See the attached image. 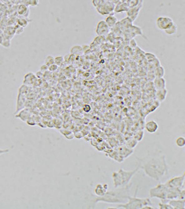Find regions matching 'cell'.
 <instances>
[{
  "label": "cell",
  "mask_w": 185,
  "mask_h": 209,
  "mask_svg": "<svg viewBox=\"0 0 185 209\" xmlns=\"http://www.w3.org/2000/svg\"><path fill=\"white\" fill-rule=\"evenodd\" d=\"M136 158L139 169H141L147 177L155 181H160L168 173L169 166L166 156L162 151L156 149L149 152L142 157L137 156Z\"/></svg>",
  "instance_id": "cell-1"
},
{
  "label": "cell",
  "mask_w": 185,
  "mask_h": 209,
  "mask_svg": "<svg viewBox=\"0 0 185 209\" xmlns=\"http://www.w3.org/2000/svg\"><path fill=\"white\" fill-rule=\"evenodd\" d=\"M132 183L115 188L111 191H108L102 196H96L90 194V205L88 208L94 209L98 202H106L110 204H123L125 203L128 196H130V190L132 187Z\"/></svg>",
  "instance_id": "cell-2"
},
{
  "label": "cell",
  "mask_w": 185,
  "mask_h": 209,
  "mask_svg": "<svg viewBox=\"0 0 185 209\" xmlns=\"http://www.w3.org/2000/svg\"><path fill=\"white\" fill-rule=\"evenodd\" d=\"M139 168L137 167L131 171H127L123 168H120L118 171L114 172L112 173V179L113 186L115 187H119L128 185L130 183L132 177L137 173Z\"/></svg>",
  "instance_id": "cell-3"
},
{
  "label": "cell",
  "mask_w": 185,
  "mask_h": 209,
  "mask_svg": "<svg viewBox=\"0 0 185 209\" xmlns=\"http://www.w3.org/2000/svg\"><path fill=\"white\" fill-rule=\"evenodd\" d=\"M151 198H139L136 196H128V200L125 203L120 204L116 207V209H141L147 205L152 206Z\"/></svg>",
  "instance_id": "cell-4"
},
{
  "label": "cell",
  "mask_w": 185,
  "mask_h": 209,
  "mask_svg": "<svg viewBox=\"0 0 185 209\" xmlns=\"http://www.w3.org/2000/svg\"><path fill=\"white\" fill-rule=\"evenodd\" d=\"M167 187L165 183H159L157 186L151 187L149 189V194L150 198H156L161 201H166Z\"/></svg>",
  "instance_id": "cell-5"
},
{
  "label": "cell",
  "mask_w": 185,
  "mask_h": 209,
  "mask_svg": "<svg viewBox=\"0 0 185 209\" xmlns=\"http://www.w3.org/2000/svg\"><path fill=\"white\" fill-rule=\"evenodd\" d=\"M185 173L181 175L174 177L169 179L165 183V185L168 187H176V188H184L183 186L185 185Z\"/></svg>",
  "instance_id": "cell-6"
},
{
  "label": "cell",
  "mask_w": 185,
  "mask_h": 209,
  "mask_svg": "<svg viewBox=\"0 0 185 209\" xmlns=\"http://www.w3.org/2000/svg\"><path fill=\"white\" fill-rule=\"evenodd\" d=\"M115 9V4L109 1H103L101 4H100L98 6L96 7L97 11L99 14L104 16L108 15L114 11Z\"/></svg>",
  "instance_id": "cell-7"
},
{
  "label": "cell",
  "mask_w": 185,
  "mask_h": 209,
  "mask_svg": "<svg viewBox=\"0 0 185 209\" xmlns=\"http://www.w3.org/2000/svg\"><path fill=\"white\" fill-rule=\"evenodd\" d=\"M173 23H174L173 20L168 16H159L156 20V25L158 28L159 30L163 31H164L165 29H167Z\"/></svg>",
  "instance_id": "cell-8"
},
{
  "label": "cell",
  "mask_w": 185,
  "mask_h": 209,
  "mask_svg": "<svg viewBox=\"0 0 185 209\" xmlns=\"http://www.w3.org/2000/svg\"><path fill=\"white\" fill-rule=\"evenodd\" d=\"M109 27L106 23L105 21L102 20L99 21L95 28V32L98 36H105L110 32Z\"/></svg>",
  "instance_id": "cell-9"
},
{
  "label": "cell",
  "mask_w": 185,
  "mask_h": 209,
  "mask_svg": "<svg viewBox=\"0 0 185 209\" xmlns=\"http://www.w3.org/2000/svg\"><path fill=\"white\" fill-rule=\"evenodd\" d=\"M116 151H117L118 153V154L123 159H125L133 154V152H134V150H133V149L128 148L126 146H120V147H118L116 149Z\"/></svg>",
  "instance_id": "cell-10"
},
{
  "label": "cell",
  "mask_w": 185,
  "mask_h": 209,
  "mask_svg": "<svg viewBox=\"0 0 185 209\" xmlns=\"http://www.w3.org/2000/svg\"><path fill=\"white\" fill-rule=\"evenodd\" d=\"M167 195L166 198L167 200H172L178 199L180 191L181 190L180 188L172 187L167 186Z\"/></svg>",
  "instance_id": "cell-11"
},
{
  "label": "cell",
  "mask_w": 185,
  "mask_h": 209,
  "mask_svg": "<svg viewBox=\"0 0 185 209\" xmlns=\"http://www.w3.org/2000/svg\"><path fill=\"white\" fill-rule=\"evenodd\" d=\"M145 130L150 134L155 133L159 130V125L158 122L154 120H149L145 124Z\"/></svg>",
  "instance_id": "cell-12"
},
{
  "label": "cell",
  "mask_w": 185,
  "mask_h": 209,
  "mask_svg": "<svg viewBox=\"0 0 185 209\" xmlns=\"http://www.w3.org/2000/svg\"><path fill=\"white\" fill-rule=\"evenodd\" d=\"M108 184H97L94 189V195L96 196H104L106 192L108 191Z\"/></svg>",
  "instance_id": "cell-13"
},
{
  "label": "cell",
  "mask_w": 185,
  "mask_h": 209,
  "mask_svg": "<svg viewBox=\"0 0 185 209\" xmlns=\"http://www.w3.org/2000/svg\"><path fill=\"white\" fill-rule=\"evenodd\" d=\"M168 203L172 207L173 209H185V200L178 199L168 200Z\"/></svg>",
  "instance_id": "cell-14"
},
{
  "label": "cell",
  "mask_w": 185,
  "mask_h": 209,
  "mask_svg": "<svg viewBox=\"0 0 185 209\" xmlns=\"http://www.w3.org/2000/svg\"><path fill=\"white\" fill-rule=\"evenodd\" d=\"M167 82L163 77L155 78L154 80V85L156 90H161L166 88Z\"/></svg>",
  "instance_id": "cell-15"
},
{
  "label": "cell",
  "mask_w": 185,
  "mask_h": 209,
  "mask_svg": "<svg viewBox=\"0 0 185 209\" xmlns=\"http://www.w3.org/2000/svg\"><path fill=\"white\" fill-rule=\"evenodd\" d=\"M18 13L21 17H28L29 15V9L28 7V6L24 4H20L18 9Z\"/></svg>",
  "instance_id": "cell-16"
},
{
  "label": "cell",
  "mask_w": 185,
  "mask_h": 209,
  "mask_svg": "<svg viewBox=\"0 0 185 209\" xmlns=\"http://www.w3.org/2000/svg\"><path fill=\"white\" fill-rule=\"evenodd\" d=\"M139 8L135 6L133 7L132 8H130L129 9H128L127 11V14L128 17L132 21H133L134 20L136 19V18L138 17V15L139 12Z\"/></svg>",
  "instance_id": "cell-17"
},
{
  "label": "cell",
  "mask_w": 185,
  "mask_h": 209,
  "mask_svg": "<svg viewBox=\"0 0 185 209\" xmlns=\"http://www.w3.org/2000/svg\"><path fill=\"white\" fill-rule=\"evenodd\" d=\"M70 52L73 56H81L83 53L82 47L80 45H73L70 49Z\"/></svg>",
  "instance_id": "cell-18"
},
{
  "label": "cell",
  "mask_w": 185,
  "mask_h": 209,
  "mask_svg": "<svg viewBox=\"0 0 185 209\" xmlns=\"http://www.w3.org/2000/svg\"><path fill=\"white\" fill-rule=\"evenodd\" d=\"M105 22L109 28L114 27L118 22V19L114 15H109L105 19Z\"/></svg>",
  "instance_id": "cell-19"
},
{
  "label": "cell",
  "mask_w": 185,
  "mask_h": 209,
  "mask_svg": "<svg viewBox=\"0 0 185 209\" xmlns=\"http://www.w3.org/2000/svg\"><path fill=\"white\" fill-rule=\"evenodd\" d=\"M168 92L166 88H163L161 90H157L156 92V98L159 102H163L165 100Z\"/></svg>",
  "instance_id": "cell-20"
},
{
  "label": "cell",
  "mask_w": 185,
  "mask_h": 209,
  "mask_svg": "<svg viewBox=\"0 0 185 209\" xmlns=\"http://www.w3.org/2000/svg\"><path fill=\"white\" fill-rule=\"evenodd\" d=\"M178 30L177 25L175 23H172L169 27H168L167 29L164 30L165 33L168 35H173L177 33Z\"/></svg>",
  "instance_id": "cell-21"
},
{
  "label": "cell",
  "mask_w": 185,
  "mask_h": 209,
  "mask_svg": "<svg viewBox=\"0 0 185 209\" xmlns=\"http://www.w3.org/2000/svg\"><path fill=\"white\" fill-rule=\"evenodd\" d=\"M128 9V6L124 2H120L118 5L115 6L114 11L116 12H121L123 11H127Z\"/></svg>",
  "instance_id": "cell-22"
},
{
  "label": "cell",
  "mask_w": 185,
  "mask_h": 209,
  "mask_svg": "<svg viewBox=\"0 0 185 209\" xmlns=\"http://www.w3.org/2000/svg\"><path fill=\"white\" fill-rule=\"evenodd\" d=\"M31 22V20L28 19L27 17H20L18 19V25L22 28H25L28 26V25Z\"/></svg>",
  "instance_id": "cell-23"
},
{
  "label": "cell",
  "mask_w": 185,
  "mask_h": 209,
  "mask_svg": "<svg viewBox=\"0 0 185 209\" xmlns=\"http://www.w3.org/2000/svg\"><path fill=\"white\" fill-rule=\"evenodd\" d=\"M154 75L155 78H161L163 77L165 75V69L164 68L161 66H159L158 67H156L154 71Z\"/></svg>",
  "instance_id": "cell-24"
},
{
  "label": "cell",
  "mask_w": 185,
  "mask_h": 209,
  "mask_svg": "<svg viewBox=\"0 0 185 209\" xmlns=\"http://www.w3.org/2000/svg\"><path fill=\"white\" fill-rule=\"evenodd\" d=\"M175 144L178 147H183L185 146V138L183 137H179L175 140Z\"/></svg>",
  "instance_id": "cell-25"
},
{
  "label": "cell",
  "mask_w": 185,
  "mask_h": 209,
  "mask_svg": "<svg viewBox=\"0 0 185 209\" xmlns=\"http://www.w3.org/2000/svg\"><path fill=\"white\" fill-rule=\"evenodd\" d=\"M138 141H137L135 138L130 139L128 140V141L127 142L126 146L130 149H134L136 147V146L138 144Z\"/></svg>",
  "instance_id": "cell-26"
},
{
  "label": "cell",
  "mask_w": 185,
  "mask_h": 209,
  "mask_svg": "<svg viewBox=\"0 0 185 209\" xmlns=\"http://www.w3.org/2000/svg\"><path fill=\"white\" fill-rule=\"evenodd\" d=\"M64 61V57L62 56H58L54 57V64H56L58 67L61 66Z\"/></svg>",
  "instance_id": "cell-27"
},
{
  "label": "cell",
  "mask_w": 185,
  "mask_h": 209,
  "mask_svg": "<svg viewBox=\"0 0 185 209\" xmlns=\"http://www.w3.org/2000/svg\"><path fill=\"white\" fill-rule=\"evenodd\" d=\"M53 64H54V57L51 55L47 56L45 60V64H46V66L48 67Z\"/></svg>",
  "instance_id": "cell-28"
},
{
  "label": "cell",
  "mask_w": 185,
  "mask_h": 209,
  "mask_svg": "<svg viewBox=\"0 0 185 209\" xmlns=\"http://www.w3.org/2000/svg\"><path fill=\"white\" fill-rule=\"evenodd\" d=\"M159 209H173L172 207L168 203V202H164L161 201L160 203H159Z\"/></svg>",
  "instance_id": "cell-29"
},
{
  "label": "cell",
  "mask_w": 185,
  "mask_h": 209,
  "mask_svg": "<svg viewBox=\"0 0 185 209\" xmlns=\"http://www.w3.org/2000/svg\"><path fill=\"white\" fill-rule=\"evenodd\" d=\"M5 34L7 37H9L11 35L13 36L14 35H15V27H8L6 29Z\"/></svg>",
  "instance_id": "cell-30"
},
{
  "label": "cell",
  "mask_w": 185,
  "mask_h": 209,
  "mask_svg": "<svg viewBox=\"0 0 185 209\" xmlns=\"http://www.w3.org/2000/svg\"><path fill=\"white\" fill-rule=\"evenodd\" d=\"M39 3V0H26L27 6H37Z\"/></svg>",
  "instance_id": "cell-31"
},
{
  "label": "cell",
  "mask_w": 185,
  "mask_h": 209,
  "mask_svg": "<svg viewBox=\"0 0 185 209\" xmlns=\"http://www.w3.org/2000/svg\"><path fill=\"white\" fill-rule=\"evenodd\" d=\"M144 137V133L143 132H139L138 133H137L136 134V135L135 136V139H136L137 141H141Z\"/></svg>",
  "instance_id": "cell-32"
},
{
  "label": "cell",
  "mask_w": 185,
  "mask_h": 209,
  "mask_svg": "<svg viewBox=\"0 0 185 209\" xmlns=\"http://www.w3.org/2000/svg\"><path fill=\"white\" fill-rule=\"evenodd\" d=\"M23 31V28L19 26L18 25L17 27H15V34L16 35H20L21 34Z\"/></svg>",
  "instance_id": "cell-33"
},
{
  "label": "cell",
  "mask_w": 185,
  "mask_h": 209,
  "mask_svg": "<svg viewBox=\"0 0 185 209\" xmlns=\"http://www.w3.org/2000/svg\"><path fill=\"white\" fill-rule=\"evenodd\" d=\"M185 187L184 188H182L180 191V193H179V196H178V199H181V200H183L185 199Z\"/></svg>",
  "instance_id": "cell-34"
},
{
  "label": "cell",
  "mask_w": 185,
  "mask_h": 209,
  "mask_svg": "<svg viewBox=\"0 0 185 209\" xmlns=\"http://www.w3.org/2000/svg\"><path fill=\"white\" fill-rule=\"evenodd\" d=\"M58 69V66L55 64H53L48 66V70L50 71V72H54Z\"/></svg>",
  "instance_id": "cell-35"
},
{
  "label": "cell",
  "mask_w": 185,
  "mask_h": 209,
  "mask_svg": "<svg viewBox=\"0 0 185 209\" xmlns=\"http://www.w3.org/2000/svg\"><path fill=\"white\" fill-rule=\"evenodd\" d=\"M104 1L103 0H92V3L94 7L98 6L100 4H101Z\"/></svg>",
  "instance_id": "cell-36"
},
{
  "label": "cell",
  "mask_w": 185,
  "mask_h": 209,
  "mask_svg": "<svg viewBox=\"0 0 185 209\" xmlns=\"http://www.w3.org/2000/svg\"><path fill=\"white\" fill-rule=\"evenodd\" d=\"M40 70L41 72H46L48 70V67L46 66V64H43L41 66L40 68Z\"/></svg>",
  "instance_id": "cell-37"
},
{
  "label": "cell",
  "mask_w": 185,
  "mask_h": 209,
  "mask_svg": "<svg viewBox=\"0 0 185 209\" xmlns=\"http://www.w3.org/2000/svg\"><path fill=\"white\" fill-rule=\"evenodd\" d=\"M83 110L86 112H89L91 111V107L88 104H86L83 108Z\"/></svg>",
  "instance_id": "cell-38"
},
{
  "label": "cell",
  "mask_w": 185,
  "mask_h": 209,
  "mask_svg": "<svg viewBox=\"0 0 185 209\" xmlns=\"http://www.w3.org/2000/svg\"><path fill=\"white\" fill-rule=\"evenodd\" d=\"M158 209V208H156V207H152V206H151V205H147V206H144L141 209Z\"/></svg>",
  "instance_id": "cell-39"
},
{
  "label": "cell",
  "mask_w": 185,
  "mask_h": 209,
  "mask_svg": "<svg viewBox=\"0 0 185 209\" xmlns=\"http://www.w3.org/2000/svg\"><path fill=\"white\" fill-rule=\"evenodd\" d=\"M2 38L0 36V45H1V42H2Z\"/></svg>",
  "instance_id": "cell-40"
}]
</instances>
